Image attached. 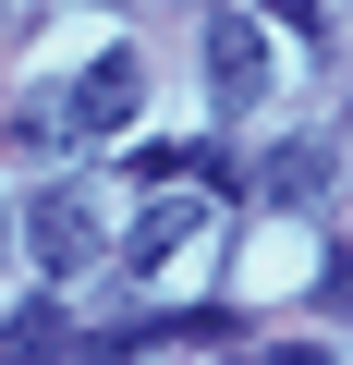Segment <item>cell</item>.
I'll list each match as a JSON object with an SVG mask.
<instances>
[{
  "label": "cell",
  "instance_id": "cell-1",
  "mask_svg": "<svg viewBox=\"0 0 353 365\" xmlns=\"http://www.w3.org/2000/svg\"><path fill=\"white\" fill-rule=\"evenodd\" d=\"M25 244H37L49 280H86L98 268V195H86V182H49V195L25 207Z\"/></svg>",
  "mask_w": 353,
  "mask_h": 365
},
{
  "label": "cell",
  "instance_id": "cell-2",
  "mask_svg": "<svg viewBox=\"0 0 353 365\" xmlns=\"http://www.w3.org/2000/svg\"><path fill=\"white\" fill-rule=\"evenodd\" d=\"M195 232H208V182H158V195H146V220L122 232V268H170Z\"/></svg>",
  "mask_w": 353,
  "mask_h": 365
},
{
  "label": "cell",
  "instance_id": "cell-3",
  "mask_svg": "<svg viewBox=\"0 0 353 365\" xmlns=\"http://www.w3.org/2000/svg\"><path fill=\"white\" fill-rule=\"evenodd\" d=\"M208 98H220V110H256V98H268V37H256L244 13L208 25Z\"/></svg>",
  "mask_w": 353,
  "mask_h": 365
},
{
  "label": "cell",
  "instance_id": "cell-4",
  "mask_svg": "<svg viewBox=\"0 0 353 365\" xmlns=\"http://www.w3.org/2000/svg\"><path fill=\"white\" fill-rule=\"evenodd\" d=\"M61 353H86L61 304H13V317H0V365H61Z\"/></svg>",
  "mask_w": 353,
  "mask_h": 365
},
{
  "label": "cell",
  "instance_id": "cell-5",
  "mask_svg": "<svg viewBox=\"0 0 353 365\" xmlns=\"http://www.w3.org/2000/svg\"><path fill=\"white\" fill-rule=\"evenodd\" d=\"M134 98H146V86H134V61H86V73H73V122H86V134H122V122H134Z\"/></svg>",
  "mask_w": 353,
  "mask_h": 365
},
{
  "label": "cell",
  "instance_id": "cell-6",
  "mask_svg": "<svg viewBox=\"0 0 353 365\" xmlns=\"http://www.w3.org/2000/svg\"><path fill=\"white\" fill-rule=\"evenodd\" d=\"M317 182H329V158H317V146H280V158L256 170V195H268V207H305Z\"/></svg>",
  "mask_w": 353,
  "mask_h": 365
},
{
  "label": "cell",
  "instance_id": "cell-7",
  "mask_svg": "<svg viewBox=\"0 0 353 365\" xmlns=\"http://www.w3.org/2000/svg\"><path fill=\"white\" fill-rule=\"evenodd\" d=\"M232 365H280V353H232Z\"/></svg>",
  "mask_w": 353,
  "mask_h": 365
},
{
  "label": "cell",
  "instance_id": "cell-8",
  "mask_svg": "<svg viewBox=\"0 0 353 365\" xmlns=\"http://www.w3.org/2000/svg\"><path fill=\"white\" fill-rule=\"evenodd\" d=\"M341 280H353V268H341Z\"/></svg>",
  "mask_w": 353,
  "mask_h": 365
}]
</instances>
